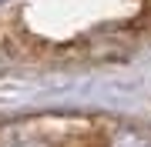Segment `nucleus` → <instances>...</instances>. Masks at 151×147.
Returning a JSON list of instances; mask_svg holds the SVG:
<instances>
[{
  "label": "nucleus",
  "mask_w": 151,
  "mask_h": 147,
  "mask_svg": "<svg viewBox=\"0 0 151 147\" xmlns=\"http://www.w3.org/2000/svg\"><path fill=\"white\" fill-rule=\"evenodd\" d=\"M111 147H151V134H145V131H118L111 137Z\"/></svg>",
  "instance_id": "1"
}]
</instances>
